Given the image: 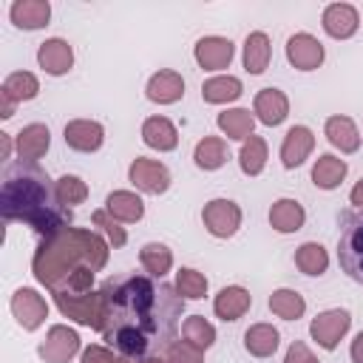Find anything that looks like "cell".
Instances as JSON below:
<instances>
[{
	"mask_svg": "<svg viewBox=\"0 0 363 363\" xmlns=\"http://www.w3.org/2000/svg\"><path fill=\"white\" fill-rule=\"evenodd\" d=\"M102 337L125 360H150L176 343L184 298L162 278L130 272L108 278L99 289Z\"/></svg>",
	"mask_w": 363,
	"mask_h": 363,
	"instance_id": "1",
	"label": "cell"
},
{
	"mask_svg": "<svg viewBox=\"0 0 363 363\" xmlns=\"http://www.w3.org/2000/svg\"><path fill=\"white\" fill-rule=\"evenodd\" d=\"M0 213L6 221H26L45 238H57L71 224V210L62 204L57 184L34 162H14L6 167Z\"/></svg>",
	"mask_w": 363,
	"mask_h": 363,
	"instance_id": "2",
	"label": "cell"
},
{
	"mask_svg": "<svg viewBox=\"0 0 363 363\" xmlns=\"http://www.w3.org/2000/svg\"><path fill=\"white\" fill-rule=\"evenodd\" d=\"M337 261L352 281L363 284V210L343 213L337 235Z\"/></svg>",
	"mask_w": 363,
	"mask_h": 363,
	"instance_id": "3",
	"label": "cell"
},
{
	"mask_svg": "<svg viewBox=\"0 0 363 363\" xmlns=\"http://www.w3.org/2000/svg\"><path fill=\"white\" fill-rule=\"evenodd\" d=\"M57 298V306L62 309V315L79 320V323H88V326H96L102 329V315H105V303H102V295L91 292V295H71V292H54Z\"/></svg>",
	"mask_w": 363,
	"mask_h": 363,
	"instance_id": "4",
	"label": "cell"
},
{
	"mask_svg": "<svg viewBox=\"0 0 363 363\" xmlns=\"http://www.w3.org/2000/svg\"><path fill=\"white\" fill-rule=\"evenodd\" d=\"M204 224H207V230H210L213 235L227 238V235H233V233L238 230V224H241V210H238L233 201H227V199H216V201H210V204L204 207Z\"/></svg>",
	"mask_w": 363,
	"mask_h": 363,
	"instance_id": "5",
	"label": "cell"
},
{
	"mask_svg": "<svg viewBox=\"0 0 363 363\" xmlns=\"http://www.w3.org/2000/svg\"><path fill=\"white\" fill-rule=\"evenodd\" d=\"M349 323H352L349 312H343V309H329V312H323V315H318V318L312 320V337H315L323 349H335L337 340L346 335Z\"/></svg>",
	"mask_w": 363,
	"mask_h": 363,
	"instance_id": "6",
	"label": "cell"
},
{
	"mask_svg": "<svg viewBox=\"0 0 363 363\" xmlns=\"http://www.w3.org/2000/svg\"><path fill=\"white\" fill-rule=\"evenodd\" d=\"M130 182L145 193H164L170 187V173L153 159H136L130 164Z\"/></svg>",
	"mask_w": 363,
	"mask_h": 363,
	"instance_id": "7",
	"label": "cell"
},
{
	"mask_svg": "<svg viewBox=\"0 0 363 363\" xmlns=\"http://www.w3.org/2000/svg\"><path fill=\"white\" fill-rule=\"evenodd\" d=\"M286 57H289V62L295 68L312 71V68H318L323 62V45L312 34H295L286 43Z\"/></svg>",
	"mask_w": 363,
	"mask_h": 363,
	"instance_id": "8",
	"label": "cell"
},
{
	"mask_svg": "<svg viewBox=\"0 0 363 363\" xmlns=\"http://www.w3.org/2000/svg\"><path fill=\"white\" fill-rule=\"evenodd\" d=\"M357 26H360V17H357V11L352 6H346V3L326 6V11H323V28H326L329 37L346 40V37H352L357 31Z\"/></svg>",
	"mask_w": 363,
	"mask_h": 363,
	"instance_id": "9",
	"label": "cell"
},
{
	"mask_svg": "<svg viewBox=\"0 0 363 363\" xmlns=\"http://www.w3.org/2000/svg\"><path fill=\"white\" fill-rule=\"evenodd\" d=\"M105 139V130L99 122H88V119H77V122H68L65 125V145L74 147V150H82V153H91L102 145Z\"/></svg>",
	"mask_w": 363,
	"mask_h": 363,
	"instance_id": "10",
	"label": "cell"
},
{
	"mask_svg": "<svg viewBox=\"0 0 363 363\" xmlns=\"http://www.w3.org/2000/svg\"><path fill=\"white\" fill-rule=\"evenodd\" d=\"M77 346H79V337H77L71 329L54 326V329L48 332V340L40 346V354H43L48 363H68L71 354L77 352Z\"/></svg>",
	"mask_w": 363,
	"mask_h": 363,
	"instance_id": "11",
	"label": "cell"
},
{
	"mask_svg": "<svg viewBox=\"0 0 363 363\" xmlns=\"http://www.w3.org/2000/svg\"><path fill=\"white\" fill-rule=\"evenodd\" d=\"M312 145H315V136H312L309 128H303V125L289 128V133H286V139H284V145H281L284 167H298V164L309 156Z\"/></svg>",
	"mask_w": 363,
	"mask_h": 363,
	"instance_id": "12",
	"label": "cell"
},
{
	"mask_svg": "<svg viewBox=\"0 0 363 363\" xmlns=\"http://www.w3.org/2000/svg\"><path fill=\"white\" fill-rule=\"evenodd\" d=\"M196 60L201 68H227L233 60V43L224 37H204L196 43Z\"/></svg>",
	"mask_w": 363,
	"mask_h": 363,
	"instance_id": "13",
	"label": "cell"
},
{
	"mask_svg": "<svg viewBox=\"0 0 363 363\" xmlns=\"http://www.w3.org/2000/svg\"><path fill=\"white\" fill-rule=\"evenodd\" d=\"M37 91H40V85H37L34 74H28V71H17V74L6 77V82H3V113L0 116H11V105L17 99L37 96Z\"/></svg>",
	"mask_w": 363,
	"mask_h": 363,
	"instance_id": "14",
	"label": "cell"
},
{
	"mask_svg": "<svg viewBox=\"0 0 363 363\" xmlns=\"http://www.w3.org/2000/svg\"><path fill=\"white\" fill-rule=\"evenodd\" d=\"M37 60H40V65H43L48 74L60 77V74H65V71L71 68L74 54H71V45H68L65 40H45V43L40 45V51H37Z\"/></svg>",
	"mask_w": 363,
	"mask_h": 363,
	"instance_id": "15",
	"label": "cell"
},
{
	"mask_svg": "<svg viewBox=\"0 0 363 363\" xmlns=\"http://www.w3.org/2000/svg\"><path fill=\"white\" fill-rule=\"evenodd\" d=\"M11 309H14L17 320L23 323V329H37L43 323V318H45V303L31 289H20L14 295V301H11Z\"/></svg>",
	"mask_w": 363,
	"mask_h": 363,
	"instance_id": "16",
	"label": "cell"
},
{
	"mask_svg": "<svg viewBox=\"0 0 363 363\" xmlns=\"http://www.w3.org/2000/svg\"><path fill=\"white\" fill-rule=\"evenodd\" d=\"M286 111H289V102L286 96L278 91V88H264L258 96H255V113L264 125H278L286 119Z\"/></svg>",
	"mask_w": 363,
	"mask_h": 363,
	"instance_id": "17",
	"label": "cell"
},
{
	"mask_svg": "<svg viewBox=\"0 0 363 363\" xmlns=\"http://www.w3.org/2000/svg\"><path fill=\"white\" fill-rule=\"evenodd\" d=\"M48 128L45 125H28L20 130L17 136V153H20V162H34L40 159L45 150H48Z\"/></svg>",
	"mask_w": 363,
	"mask_h": 363,
	"instance_id": "18",
	"label": "cell"
},
{
	"mask_svg": "<svg viewBox=\"0 0 363 363\" xmlns=\"http://www.w3.org/2000/svg\"><path fill=\"white\" fill-rule=\"evenodd\" d=\"M213 309H216L218 318L235 320V318H241V315L250 309V292L241 289V286H224V289L216 295Z\"/></svg>",
	"mask_w": 363,
	"mask_h": 363,
	"instance_id": "19",
	"label": "cell"
},
{
	"mask_svg": "<svg viewBox=\"0 0 363 363\" xmlns=\"http://www.w3.org/2000/svg\"><path fill=\"white\" fill-rule=\"evenodd\" d=\"M184 94V82L176 71H159L147 82V99L153 102H176Z\"/></svg>",
	"mask_w": 363,
	"mask_h": 363,
	"instance_id": "20",
	"label": "cell"
},
{
	"mask_svg": "<svg viewBox=\"0 0 363 363\" xmlns=\"http://www.w3.org/2000/svg\"><path fill=\"white\" fill-rule=\"evenodd\" d=\"M326 136L335 147H340L343 153H354L360 147V136H357V128L349 116H332L326 119Z\"/></svg>",
	"mask_w": 363,
	"mask_h": 363,
	"instance_id": "21",
	"label": "cell"
},
{
	"mask_svg": "<svg viewBox=\"0 0 363 363\" xmlns=\"http://www.w3.org/2000/svg\"><path fill=\"white\" fill-rule=\"evenodd\" d=\"M142 136H145V142H147L150 147H156V150H173L176 142H179L176 128H173L164 116H150V119L142 125Z\"/></svg>",
	"mask_w": 363,
	"mask_h": 363,
	"instance_id": "22",
	"label": "cell"
},
{
	"mask_svg": "<svg viewBox=\"0 0 363 363\" xmlns=\"http://www.w3.org/2000/svg\"><path fill=\"white\" fill-rule=\"evenodd\" d=\"M48 3L43 0H20L11 6V20L20 26V28H43L48 23Z\"/></svg>",
	"mask_w": 363,
	"mask_h": 363,
	"instance_id": "23",
	"label": "cell"
},
{
	"mask_svg": "<svg viewBox=\"0 0 363 363\" xmlns=\"http://www.w3.org/2000/svg\"><path fill=\"white\" fill-rule=\"evenodd\" d=\"M269 221H272V227L281 230V233H295V230H301V224H303V207H301L298 201H292V199H281V201L272 204Z\"/></svg>",
	"mask_w": 363,
	"mask_h": 363,
	"instance_id": "24",
	"label": "cell"
},
{
	"mask_svg": "<svg viewBox=\"0 0 363 363\" xmlns=\"http://www.w3.org/2000/svg\"><path fill=\"white\" fill-rule=\"evenodd\" d=\"M244 346L250 354L255 357H269L275 349H278V332L267 323H255L244 332Z\"/></svg>",
	"mask_w": 363,
	"mask_h": 363,
	"instance_id": "25",
	"label": "cell"
},
{
	"mask_svg": "<svg viewBox=\"0 0 363 363\" xmlns=\"http://www.w3.org/2000/svg\"><path fill=\"white\" fill-rule=\"evenodd\" d=\"M267 65H269V40H267V34L255 31L244 43V68L250 74H261Z\"/></svg>",
	"mask_w": 363,
	"mask_h": 363,
	"instance_id": "26",
	"label": "cell"
},
{
	"mask_svg": "<svg viewBox=\"0 0 363 363\" xmlns=\"http://www.w3.org/2000/svg\"><path fill=\"white\" fill-rule=\"evenodd\" d=\"M343 176H346V162L343 159H335V156H320L318 162H315V167H312V179H315V184L318 187H323V190H332V187H337L340 182H343Z\"/></svg>",
	"mask_w": 363,
	"mask_h": 363,
	"instance_id": "27",
	"label": "cell"
},
{
	"mask_svg": "<svg viewBox=\"0 0 363 363\" xmlns=\"http://www.w3.org/2000/svg\"><path fill=\"white\" fill-rule=\"evenodd\" d=\"M105 204H108V213H111L113 218H122V221H139V218H142V213H145L142 199H139V196H133V193H125V190L111 193Z\"/></svg>",
	"mask_w": 363,
	"mask_h": 363,
	"instance_id": "28",
	"label": "cell"
},
{
	"mask_svg": "<svg viewBox=\"0 0 363 363\" xmlns=\"http://www.w3.org/2000/svg\"><path fill=\"white\" fill-rule=\"evenodd\" d=\"M196 164L201 167V170H216V167H221L224 162H227V147H224V142L221 139H216V136H204L199 145H196Z\"/></svg>",
	"mask_w": 363,
	"mask_h": 363,
	"instance_id": "29",
	"label": "cell"
},
{
	"mask_svg": "<svg viewBox=\"0 0 363 363\" xmlns=\"http://www.w3.org/2000/svg\"><path fill=\"white\" fill-rule=\"evenodd\" d=\"M269 309H272L278 318H284V320H298V318L303 315L306 303H303V298H301L298 292H292V289H278V292H272V298H269Z\"/></svg>",
	"mask_w": 363,
	"mask_h": 363,
	"instance_id": "30",
	"label": "cell"
},
{
	"mask_svg": "<svg viewBox=\"0 0 363 363\" xmlns=\"http://www.w3.org/2000/svg\"><path fill=\"white\" fill-rule=\"evenodd\" d=\"M218 128H221L230 139H247V136H252V116H250V111H244V108L224 111V113H218Z\"/></svg>",
	"mask_w": 363,
	"mask_h": 363,
	"instance_id": "31",
	"label": "cell"
},
{
	"mask_svg": "<svg viewBox=\"0 0 363 363\" xmlns=\"http://www.w3.org/2000/svg\"><path fill=\"white\" fill-rule=\"evenodd\" d=\"M201 96L207 102H227V99H235L241 96V82L235 77H213L201 85Z\"/></svg>",
	"mask_w": 363,
	"mask_h": 363,
	"instance_id": "32",
	"label": "cell"
},
{
	"mask_svg": "<svg viewBox=\"0 0 363 363\" xmlns=\"http://www.w3.org/2000/svg\"><path fill=\"white\" fill-rule=\"evenodd\" d=\"M139 258H142V267L147 269V275H153V278H162L173 264V255L164 244H145Z\"/></svg>",
	"mask_w": 363,
	"mask_h": 363,
	"instance_id": "33",
	"label": "cell"
},
{
	"mask_svg": "<svg viewBox=\"0 0 363 363\" xmlns=\"http://www.w3.org/2000/svg\"><path fill=\"white\" fill-rule=\"evenodd\" d=\"M295 264L301 272L306 275H320L326 272V264H329V255L320 244H303L298 252H295Z\"/></svg>",
	"mask_w": 363,
	"mask_h": 363,
	"instance_id": "34",
	"label": "cell"
},
{
	"mask_svg": "<svg viewBox=\"0 0 363 363\" xmlns=\"http://www.w3.org/2000/svg\"><path fill=\"white\" fill-rule=\"evenodd\" d=\"M264 162H267V145H264V139L250 136L244 142V147H241V170L250 173V176H255V173L264 170Z\"/></svg>",
	"mask_w": 363,
	"mask_h": 363,
	"instance_id": "35",
	"label": "cell"
},
{
	"mask_svg": "<svg viewBox=\"0 0 363 363\" xmlns=\"http://www.w3.org/2000/svg\"><path fill=\"white\" fill-rule=\"evenodd\" d=\"M176 289H179V295H184V298H204V292H207V278L201 275V272H196V269H179L176 272Z\"/></svg>",
	"mask_w": 363,
	"mask_h": 363,
	"instance_id": "36",
	"label": "cell"
},
{
	"mask_svg": "<svg viewBox=\"0 0 363 363\" xmlns=\"http://www.w3.org/2000/svg\"><path fill=\"white\" fill-rule=\"evenodd\" d=\"M184 340L193 343V346H199V349H207L216 340V332H213V326L201 315H196V318H187L184 320Z\"/></svg>",
	"mask_w": 363,
	"mask_h": 363,
	"instance_id": "37",
	"label": "cell"
},
{
	"mask_svg": "<svg viewBox=\"0 0 363 363\" xmlns=\"http://www.w3.org/2000/svg\"><path fill=\"white\" fill-rule=\"evenodd\" d=\"M57 193H60L62 204L68 207V204H79V201L88 196V187H85V182L77 179V176H62V179L57 182Z\"/></svg>",
	"mask_w": 363,
	"mask_h": 363,
	"instance_id": "38",
	"label": "cell"
},
{
	"mask_svg": "<svg viewBox=\"0 0 363 363\" xmlns=\"http://www.w3.org/2000/svg\"><path fill=\"white\" fill-rule=\"evenodd\" d=\"M91 281H94V267H74L68 272V292L71 295H88L91 289Z\"/></svg>",
	"mask_w": 363,
	"mask_h": 363,
	"instance_id": "39",
	"label": "cell"
},
{
	"mask_svg": "<svg viewBox=\"0 0 363 363\" xmlns=\"http://www.w3.org/2000/svg\"><path fill=\"white\" fill-rule=\"evenodd\" d=\"M94 224L105 230V235L113 241V247H122V244L128 241L125 230H122V227H119V224H116V221H113V218H111L105 210H96V213H94Z\"/></svg>",
	"mask_w": 363,
	"mask_h": 363,
	"instance_id": "40",
	"label": "cell"
},
{
	"mask_svg": "<svg viewBox=\"0 0 363 363\" xmlns=\"http://www.w3.org/2000/svg\"><path fill=\"white\" fill-rule=\"evenodd\" d=\"M167 363H201V349L187 343V340H179V343L170 346Z\"/></svg>",
	"mask_w": 363,
	"mask_h": 363,
	"instance_id": "41",
	"label": "cell"
},
{
	"mask_svg": "<svg viewBox=\"0 0 363 363\" xmlns=\"http://www.w3.org/2000/svg\"><path fill=\"white\" fill-rule=\"evenodd\" d=\"M284 363H318V360L312 357V352L306 349V343L295 340V343L289 346V352H286V360H284Z\"/></svg>",
	"mask_w": 363,
	"mask_h": 363,
	"instance_id": "42",
	"label": "cell"
},
{
	"mask_svg": "<svg viewBox=\"0 0 363 363\" xmlns=\"http://www.w3.org/2000/svg\"><path fill=\"white\" fill-rule=\"evenodd\" d=\"M82 363H119V357H113L111 352L99 349V346H91L85 354H82Z\"/></svg>",
	"mask_w": 363,
	"mask_h": 363,
	"instance_id": "43",
	"label": "cell"
},
{
	"mask_svg": "<svg viewBox=\"0 0 363 363\" xmlns=\"http://www.w3.org/2000/svg\"><path fill=\"white\" fill-rule=\"evenodd\" d=\"M352 360L354 363H363V332L352 340Z\"/></svg>",
	"mask_w": 363,
	"mask_h": 363,
	"instance_id": "44",
	"label": "cell"
},
{
	"mask_svg": "<svg viewBox=\"0 0 363 363\" xmlns=\"http://www.w3.org/2000/svg\"><path fill=\"white\" fill-rule=\"evenodd\" d=\"M352 204H357L360 210H363V179L357 182V187L352 190Z\"/></svg>",
	"mask_w": 363,
	"mask_h": 363,
	"instance_id": "45",
	"label": "cell"
},
{
	"mask_svg": "<svg viewBox=\"0 0 363 363\" xmlns=\"http://www.w3.org/2000/svg\"><path fill=\"white\" fill-rule=\"evenodd\" d=\"M136 363H162V360H156V357H150V360H136Z\"/></svg>",
	"mask_w": 363,
	"mask_h": 363,
	"instance_id": "46",
	"label": "cell"
}]
</instances>
